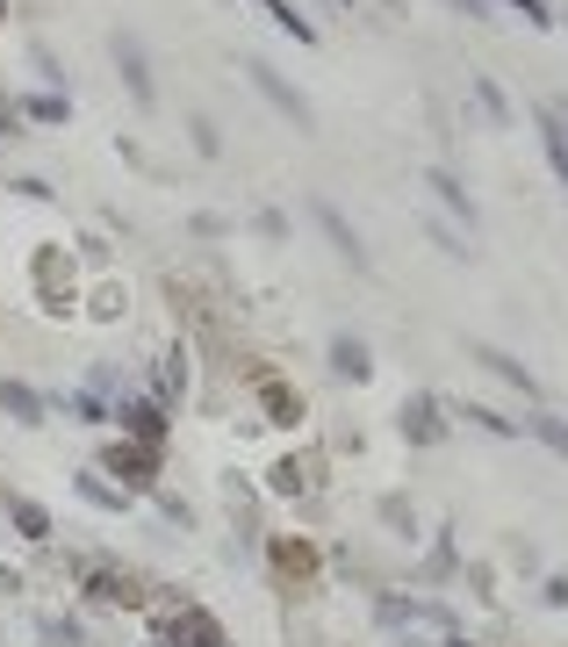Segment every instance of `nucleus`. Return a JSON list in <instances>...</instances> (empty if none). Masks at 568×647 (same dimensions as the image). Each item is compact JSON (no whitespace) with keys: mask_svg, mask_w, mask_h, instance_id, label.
<instances>
[{"mask_svg":"<svg viewBox=\"0 0 568 647\" xmlns=\"http://www.w3.org/2000/svg\"><path fill=\"white\" fill-rule=\"evenodd\" d=\"M475 360H482V367H489V375H504V381H511V389H518V396H532V375H526V367H518V360H511V352H497V346H475Z\"/></svg>","mask_w":568,"mask_h":647,"instance_id":"f257e3e1","label":"nucleus"},{"mask_svg":"<svg viewBox=\"0 0 568 647\" xmlns=\"http://www.w3.org/2000/svg\"><path fill=\"white\" fill-rule=\"evenodd\" d=\"M518 425H526V431H532V439H540V446H555V454L568 460V425H561V418H547V410H532V418H518Z\"/></svg>","mask_w":568,"mask_h":647,"instance_id":"f03ea898","label":"nucleus"},{"mask_svg":"<svg viewBox=\"0 0 568 647\" xmlns=\"http://www.w3.org/2000/svg\"><path fill=\"white\" fill-rule=\"evenodd\" d=\"M410 439H439V425H432V404H410Z\"/></svg>","mask_w":568,"mask_h":647,"instance_id":"7ed1b4c3","label":"nucleus"}]
</instances>
